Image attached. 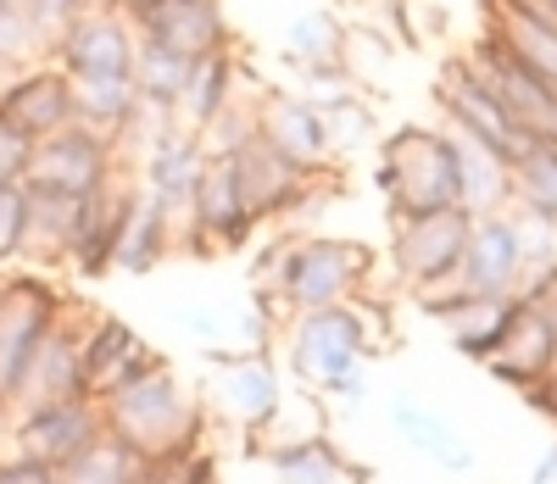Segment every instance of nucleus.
<instances>
[{"mask_svg": "<svg viewBox=\"0 0 557 484\" xmlns=\"http://www.w3.org/2000/svg\"><path fill=\"white\" fill-rule=\"evenodd\" d=\"M57 289L17 273V278H0V412H17V396L28 384V368L45 346V334L57 328Z\"/></svg>", "mask_w": 557, "mask_h": 484, "instance_id": "423d86ee", "label": "nucleus"}, {"mask_svg": "<svg viewBox=\"0 0 557 484\" xmlns=\"http://www.w3.org/2000/svg\"><path fill=\"white\" fill-rule=\"evenodd\" d=\"M513 207L541 223H557V139H535L513 162Z\"/></svg>", "mask_w": 557, "mask_h": 484, "instance_id": "2f4dec72", "label": "nucleus"}, {"mask_svg": "<svg viewBox=\"0 0 557 484\" xmlns=\"http://www.w3.org/2000/svg\"><path fill=\"white\" fill-rule=\"evenodd\" d=\"M228 157H235V167H240V189H246V207H251L257 223H268V218H278V212H290L296 196L312 184V167H296L285 151H273V145H268L257 128H251Z\"/></svg>", "mask_w": 557, "mask_h": 484, "instance_id": "a211bd4d", "label": "nucleus"}, {"mask_svg": "<svg viewBox=\"0 0 557 484\" xmlns=\"http://www.w3.org/2000/svg\"><path fill=\"white\" fill-rule=\"evenodd\" d=\"M117 184V139L67 123L57 134H45L28 145V167H23V189L39 196H62V201H89L101 189Z\"/></svg>", "mask_w": 557, "mask_h": 484, "instance_id": "20e7f679", "label": "nucleus"}, {"mask_svg": "<svg viewBox=\"0 0 557 484\" xmlns=\"http://www.w3.org/2000/svg\"><path fill=\"white\" fill-rule=\"evenodd\" d=\"M201 484H218V473H212V479H201Z\"/></svg>", "mask_w": 557, "mask_h": 484, "instance_id": "49530a36", "label": "nucleus"}, {"mask_svg": "<svg viewBox=\"0 0 557 484\" xmlns=\"http://www.w3.org/2000/svg\"><path fill=\"white\" fill-rule=\"evenodd\" d=\"M28 239V189L0 184V262H12Z\"/></svg>", "mask_w": 557, "mask_h": 484, "instance_id": "e433bc0d", "label": "nucleus"}, {"mask_svg": "<svg viewBox=\"0 0 557 484\" xmlns=\"http://www.w3.org/2000/svg\"><path fill=\"white\" fill-rule=\"evenodd\" d=\"M107 434V412L101 401L73 396V401H45V407H23L17 418V451L45 462L51 473H62L67 462H78L89 446Z\"/></svg>", "mask_w": 557, "mask_h": 484, "instance_id": "1a4fd4ad", "label": "nucleus"}, {"mask_svg": "<svg viewBox=\"0 0 557 484\" xmlns=\"http://www.w3.org/2000/svg\"><path fill=\"white\" fill-rule=\"evenodd\" d=\"M134 51H139V28L123 12H84L57 39L51 62L67 78H128L134 73Z\"/></svg>", "mask_w": 557, "mask_h": 484, "instance_id": "f8f14e48", "label": "nucleus"}, {"mask_svg": "<svg viewBox=\"0 0 557 484\" xmlns=\"http://www.w3.org/2000/svg\"><path fill=\"white\" fill-rule=\"evenodd\" d=\"M446 334H451V346L462 357H474L485 362L496 351V340L507 334V323H513V296H462L441 312Z\"/></svg>", "mask_w": 557, "mask_h": 484, "instance_id": "cd10ccee", "label": "nucleus"}, {"mask_svg": "<svg viewBox=\"0 0 557 484\" xmlns=\"http://www.w3.org/2000/svg\"><path fill=\"white\" fill-rule=\"evenodd\" d=\"M57 473L45 468V462H34V457H12V462H0V484H51Z\"/></svg>", "mask_w": 557, "mask_h": 484, "instance_id": "58836bf2", "label": "nucleus"}, {"mask_svg": "<svg viewBox=\"0 0 557 484\" xmlns=\"http://www.w3.org/2000/svg\"><path fill=\"white\" fill-rule=\"evenodd\" d=\"M362 351H368V318L341 301V307H312L296 318V373H307L312 384H323L330 396H357L362 390Z\"/></svg>", "mask_w": 557, "mask_h": 484, "instance_id": "39448f33", "label": "nucleus"}, {"mask_svg": "<svg viewBox=\"0 0 557 484\" xmlns=\"http://www.w3.org/2000/svg\"><path fill=\"white\" fill-rule=\"evenodd\" d=\"M190 328L201 334V340H212V334H218V318H212V307H196V312H190Z\"/></svg>", "mask_w": 557, "mask_h": 484, "instance_id": "37998d69", "label": "nucleus"}, {"mask_svg": "<svg viewBox=\"0 0 557 484\" xmlns=\"http://www.w3.org/2000/svg\"><path fill=\"white\" fill-rule=\"evenodd\" d=\"M524 401H530L541 418H552V423H557V368H552V373L535 384V390H524Z\"/></svg>", "mask_w": 557, "mask_h": 484, "instance_id": "ea45409f", "label": "nucleus"}, {"mask_svg": "<svg viewBox=\"0 0 557 484\" xmlns=\"http://www.w3.org/2000/svg\"><path fill=\"white\" fill-rule=\"evenodd\" d=\"M446 134H451V151H457V207L469 218L513 207V162L496 157L491 145L457 134V128H446Z\"/></svg>", "mask_w": 557, "mask_h": 484, "instance_id": "412c9836", "label": "nucleus"}, {"mask_svg": "<svg viewBox=\"0 0 557 484\" xmlns=\"http://www.w3.org/2000/svg\"><path fill=\"white\" fill-rule=\"evenodd\" d=\"M469 228L474 218L462 207H441V212H418V218H401L396 223V239H391V268L407 289H424L446 273H457L462 262V246H469Z\"/></svg>", "mask_w": 557, "mask_h": 484, "instance_id": "6e6552de", "label": "nucleus"}, {"mask_svg": "<svg viewBox=\"0 0 557 484\" xmlns=\"http://www.w3.org/2000/svg\"><path fill=\"white\" fill-rule=\"evenodd\" d=\"M173 212L151 196L146 184H134L128 189V212H123V234H117V257H112V268H123V273H151L162 257H168V246H173Z\"/></svg>", "mask_w": 557, "mask_h": 484, "instance_id": "4be33fe9", "label": "nucleus"}, {"mask_svg": "<svg viewBox=\"0 0 557 484\" xmlns=\"http://www.w3.org/2000/svg\"><path fill=\"white\" fill-rule=\"evenodd\" d=\"M23 167H28V139L0 117V184H23Z\"/></svg>", "mask_w": 557, "mask_h": 484, "instance_id": "4c0bfd02", "label": "nucleus"}, {"mask_svg": "<svg viewBox=\"0 0 557 484\" xmlns=\"http://www.w3.org/2000/svg\"><path fill=\"white\" fill-rule=\"evenodd\" d=\"M157 362H162V351H151L123 318L96 323L89 340H78V368H84V396L89 401H107L112 390H123L128 378H139Z\"/></svg>", "mask_w": 557, "mask_h": 484, "instance_id": "f3484780", "label": "nucleus"}, {"mask_svg": "<svg viewBox=\"0 0 557 484\" xmlns=\"http://www.w3.org/2000/svg\"><path fill=\"white\" fill-rule=\"evenodd\" d=\"M23 7V0H0V12H17Z\"/></svg>", "mask_w": 557, "mask_h": 484, "instance_id": "c03bdc74", "label": "nucleus"}, {"mask_svg": "<svg viewBox=\"0 0 557 484\" xmlns=\"http://www.w3.org/2000/svg\"><path fill=\"white\" fill-rule=\"evenodd\" d=\"M212 479V457L184 446V451H162V457H146L139 462V479L134 484H201Z\"/></svg>", "mask_w": 557, "mask_h": 484, "instance_id": "c9c22d12", "label": "nucleus"}, {"mask_svg": "<svg viewBox=\"0 0 557 484\" xmlns=\"http://www.w3.org/2000/svg\"><path fill=\"white\" fill-rule=\"evenodd\" d=\"M218 362H223V407H228V418L246 423V429L273 423L278 418V373L257 351H246V357L218 351Z\"/></svg>", "mask_w": 557, "mask_h": 484, "instance_id": "393cba45", "label": "nucleus"}, {"mask_svg": "<svg viewBox=\"0 0 557 484\" xmlns=\"http://www.w3.org/2000/svg\"><path fill=\"white\" fill-rule=\"evenodd\" d=\"M469 62H474V73L496 89V101L507 107V117H513L524 134H535V139H557V84H546L541 73H530L524 62H513L491 34L474 39Z\"/></svg>", "mask_w": 557, "mask_h": 484, "instance_id": "9b49d317", "label": "nucleus"}, {"mask_svg": "<svg viewBox=\"0 0 557 484\" xmlns=\"http://www.w3.org/2000/svg\"><path fill=\"white\" fill-rule=\"evenodd\" d=\"M391 429L401 434V440H407L412 451H424L435 468H446V473H469V468H474L469 440H462V434H457L441 412H430L424 401L396 396V401H391Z\"/></svg>", "mask_w": 557, "mask_h": 484, "instance_id": "b1692460", "label": "nucleus"}, {"mask_svg": "<svg viewBox=\"0 0 557 484\" xmlns=\"http://www.w3.org/2000/svg\"><path fill=\"white\" fill-rule=\"evenodd\" d=\"M139 462H146V457H139L128 440H117V434L107 429L78 462L62 468V479H67V484H134V479H139Z\"/></svg>", "mask_w": 557, "mask_h": 484, "instance_id": "72a5a7b5", "label": "nucleus"}, {"mask_svg": "<svg viewBox=\"0 0 557 484\" xmlns=\"http://www.w3.org/2000/svg\"><path fill=\"white\" fill-rule=\"evenodd\" d=\"M257 134L273 145V151H285L296 167H312V173L335 157L330 123H323V107L307 101V95H262V107H257Z\"/></svg>", "mask_w": 557, "mask_h": 484, "instance_id": "6ab92c4d", "label": "nucleus"}, {"mask_svg": "<svg viewBox=\"0 0 557 484\" xmlns=\"http://www.w3.org/2000/svg\"><path fill=\"white\" fill-rule=\"evenodd\" d=\"M107 429L117 440H128L139 457H162V451H184V446H201V407L184 401L178 378L168 362L146 368L139 378H128L123 390H112L101 401Z\"/></svg>", "mask_w": 557, "mask_h": 484, "instance_id": "f257e3e1", "label": "nucleus"}, {"mask_svg": "<svg viewBox=\"0 0 557 484\" xmlns=\"http://www.w3.org/2000/svg\"><path fill=\"white\" fill-rule=\"evenodd\" d=\"M530 484H557V446L535 462V473H530Z\"/></svg>", "mask_w": 557, "mask_h": 484, "instance_id": "79ce46f5", "label": "nucleus"}, {"mask_svg": "<svg viewBox=\"0 0 557 484\" xmlns=\"http://www.w3.org/2000/svg\"><path fill=\"white\" fill-rule=\"evenodd\" d=\"M84 396V368H78V334H67L62 323L45 334V346L28 368V384L17 396V412L23 407H45V401H73Z\"/></svg>", "mask_w": 557, "mask_h": 484, "instance_id": "a878e982", "label": "nucleus"}, {"mask_svg": "<svg viewBox=\"0 0 557 484\" xmlns=\"http://www.w3.org/2000/svg\"><path fill=\"white\" fill-rule=\"evenodd\" d=\"M435 107H441L446 128L491 145V151L507 157V162H519L530 145H535V134H524L513 117H507V107L496 101V89L474 73L469 57H451V62L441 67V78H435Z\"/></svg>", "mask_w": 557, "mask_h": 484, "instance_id": "0eeeda50", "label": "nucleus"}, {"mask_svg": "<svg viewBox=\"0 0 557 484\" xmlns=\"http://www.w3.org/2000/svg\"><path fill=\"white\" fill-rule=\"evenodd\" d=\"M107 7H112V12H123L128 23H139V17H146V12L157 7V0H107Z\"/></svg>", "mask_w": 557, "mask_h": 484, "instance_id": "a19ab883", "label": "nucleus"}, {"mask_svg": "<svg viewBox=\"0 0 557 484\" xmlns=\"http://www.w3.org/2000/svg\"><path fill=\"white\" fill-rule=\"evenodd\" d=\"M485 34L502 45L513 62H524L530 73H541L546 84H557V28L541 17H524L513 7H485Z\"/></svg>", "mask_w": 557, "mask_h": 484, "instance_id": "bb28decb", "label": "nucleus"}, {"mask_svg": "<svg viewBox=\"0 0 557 484\" xmlns=\"http://www.w3.org/2000/svg\"><path fill=\"white\" fill-rule=\"evenodd\" d=\"M134 112H139L134 78H73V123L117 139L134 123Z\"/></svg>", "mask_w": 557, "mask_h": 484, "instance_id": "7c9ffc66", "label": "nucleus"}, {"mask_svg": "<svg viewBox=\"0 0 557 484\" xmlns=\"http://www.w3.org/2000/svg\"><path fill=\"white\" fill-rule=\"evenodd\" d=\"M51 484H67V479H62V473H57V479H51Z\"/></svg>", "mask_w": 557, "mask_h": 484, "instance_id": "a18cd8bd", "label": "nucleus"}, {"mask_svg": "<svg viewBox=\"0 0 557 484\" xmlns=\"http://www.w3.org/2000/svg\"><path fill=\"white\" fill-rule=\"evenodd\" d=\"M346 39L351 28L335 17V12H301L290 28H285V62L301 67V73H330V67H346Z\"/></svg>", "mask_w": 557, "mask_h": 484, "instance_id": "c756f323", "label": "nucleus"}, {"mask_svg": "<svg viewBox=\"0 0 557 484\" xmlns=\"http://www.w3.org/2000/svg\"><path fill=\"white\" fill-rule=\"evenodd\" d=\"M146 45H162V51L196 62L212 51H228L235 45V28H228L223 0H157V7L134 23Z\"/></svg>", "mask_w": 557, "mask_h": 484, "instance_id": "4468645a", "label": "nucleus"}, {"mask_svg": "<svg viewBox=\"0 0 557 484\" xmlns=\"http://www.w3.org/2000/svg\"><path fill=\"white\" fill-rule=\"evenodd\" d=\"M190 239H207V246H246L257 218L246 207V189H240V167L235 157H207L201 178H196V196H190Z\"/></svg>", "mask_w": 557, "mask_h": 484, "instance_id": "dca6fc26", "label": "nucleus"}, {"mask_svg": "<svg viewBox=\"0 0 557 484\" xmlns=\"http://www.w3.org/2000/svg\"><path fill=\"white\" fill-rule=\"evenodd\" d=\"M201 167H207V139H201L196 128L178 123V128H168V134L151 139L146 162H139V184H146L173 218H184V212H190V196H196Z\"/></svg>", "mask_w": 557, "mask_h": 484, "instance_id": "aec40b11", "label": "nucleus"}, {"mask_svg": "<svg viewBox=\"0 0 557 484\" xmlns=\"http://www.w3.org/2000/svg\"><path fill=\"white\" fill-rule=\"evenodd\" d=\"M469 296H513L524 278V239H519V218L513 212H485L469 228V246L457 262Z\"/></svg>", "mask_w": 557, "mask_h": 484, "instance_id": "2eb2a0df", "label": "nucleus"}, {"mask_svg": "<svg viewBox=\"0 0 557 484\" xmlns=\"http://www.w3.org/2000/svg\"><path fill=\"white\" fill-rule=\"evenodd\" d=\"M0 117H7L28 145L57 134L73 123V78L45 57V62H28L17 73L0 78Z\"/></svg>", "mask_w": 557, "mask_h": 484, "instance_id": "ddd939ff", "label": "nucleus"}, {"mask_svg": "<svg viewBox=\"0 0 557 484\" xmlns=\"http://www.w3.org/2000/svg\"><path fill=\"white\" fill-rule=\"evenodd\" d=\"M273 473L285 484H368V468L351 462L330 440H296V446H273L268 451Z\"/></svg>", "mask_w": 557, "mask_h": 484, "instance_id": "c85d7f7f", "label": "nucleus"}, {"mask_svg": "<svg viewBox=\"0 0 557 484\" xmlns=\"http://www.w3.org/2000/svg\"><path fill=\"white\" fill-rule=\"evenodd\" d=\"M491 378L513 384V390H535V384L557 368V296L546 301H524L513 296V323L496 340V351L485 357Z\"/></svg>", "mask_w": 557, "mask_h": 484, "instance_id": "9d476101", "label": "nucleus"}, {"mask_svg": "<svg viewBox=\"0 0 557 484\" xmlns=\"http://www.w3.org/2000/svg\"><path fill=\"white\" fill-rule=\"evenodd\" d=\"M128 78H134V89H139V101H146V107L178 117V89H184V78H190V62L173 57V51H162V45H146V39H139L134 73H128Z\"/></svg>", "mask_w": 557, "mask_h": 484, "instance_id": "473e14b6", "label": "nucleus"}, {"mask_svg": "<svg viewBox=\"0 0 557 484\" xmlns=\"http://www.w3.org/2000/svg\"><path fill=\"white\" fill-rule=\"evenodd\" d=\"M235 78H240L235 45H228V51H212V57H196L190 78H184V89H178V123L196 128V134L212 128L228 107H235Z\"/></svg>", "mask_w": 557, "mask_h": 484, "instance_id": "5701e85b", "label": "nucleus"}, {"mask_svg": "<svg viewBox=\"0 0 557 484\" xmlns=\"http://www.w3.org/2000/svg\"><path fill=\"white\" fill-rule=\"evenodd\" d=\"M374 273V251L362 239H301V246H285L268 257L262 289H273L285 307L312 312V307H341L357 301V289Z\"/></svg>", "mask_w": 557, "mask_h": 484, "instance_id": "7ed1b4c3", "label": "nucleus"}, {"mask_svg": "<svg viewBox=\"0 0 557 484\" xmlns=\"http://www.w3.org/2000/svg\"><path fill=\"white\" fill-rule=\"evenodd\" d=\"M323 123H330L335 151H357V145H368V134H374V107H368L357 89H346L335 101H323Z\"/></svg>", "mask_w": 557, "mask_h": 484, "instance_id": "f704fd0d", "label": "nucleus"}, {"mask_svg": "<svg viewBox=\"0 0 557 484\" xmlns=\"http://www.w3.org/2000/svg\"><path fill=\"white\" fill-rule=\"evenodd\" d=\"M380 196L391 201V218H418V212H441L457 207V151L446 128H396L380 145V167H374Z\"/></svg>", "mask_w": 557, "mask_h": 484, "instance_id": "f03ea898", "label": "nucleus"}]
</instances>
